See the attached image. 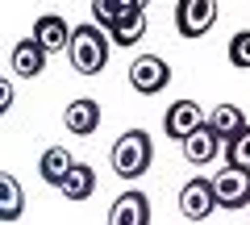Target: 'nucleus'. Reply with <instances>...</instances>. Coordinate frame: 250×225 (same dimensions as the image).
Returning <instances> with one entry per match:
<instances>
[{"label": "nucleus", "mask_w": 250, "mask_h": 225, "mask_svg": "<svg viewBox=\"0 0 250 225\" xmlns=\"http://www.w3.org/2000/svg\"><path fill=\"white\" fill-rule=\"evenodd\" d=\"M229 63L238 67V71H250V29H238V34L229 38Z\"/></svg>", "instance_id": "19"}, {"label": "nucleus", "mask_w": 250, "mask_h": 225, "mask_svg": "<svg viewBox=\"0 0 250 225\" xmlns=\"http://www.w3.org/2000/svg\"><path fill=\"white\" fill-rule=\"evenodd\" d=\"M59 192L71 200V205H83V200L96 192V171H92L88 163H75L71 171H67V180H62V188H59Z\"/></svg>", "instance_id": "16"}, {"label": "nucleus", "mask_w": 250, "mask_h": 225, "mask_svg": "<svg viewBox=\"0 0 250 225\" xmlns=\"http://www.w3.org/2000/svg\"><path fill=\"white\" fill-rule=\"evenodd\" d=\"M213 208H217L213 180H188L184 188H179V213H184L188 221H205V217H213Z\"/></svg>", "instance_id": "8"}, {"label": "nucleus", "mask_w": 250, "mask_h": 225, "mask_svg": "<svg viewBox=\"0 0 250 225\" xmlns=\"http://www.w3.org/2000/svg\"><path fill=\"white\" fill-rule=\"evenodd\" d=\"M142 34H146V4H138V0H121V17H117L113 29H108L113 46H138Z\"/></svg>", "instance_id": "9"}, {"label": "nucleus", "mask_w": 250, "mask_h": 225, "mask_svg": "<svg viewBox=\"0 0 250 225\" xmlns=\"http://www.w3.org/2000/svg\"><path fill=\"white\" fill-rule=\"evenodd\" d=\"M117 17H121V0H92V25H100L108 34Z\"/></svg>", "instance_id": "20"}, {"label": "nucleus", "mask_w": 250, "mask_h": 225, "mask_svg": "<svg viewBox=\"0 0 250 225\" xmlns=\"http://www.w3.org/2000/svg\"><path fill=\"white\" fill-rule=\"evenodd\" d=\"M213 25H217V4H213V0H179V4H175V29H179V38L196 42V38H205Z\"/></svg>", "instance_id": "4"}, {"label": "nucleus", "mask_w": 250, "mask_h": 225, "mask_svg": "<svg viewBox=\"0 0 250 225\" xmlns=\"http://www.w3.org/2000/svg\"><path fill=\"white\" fill-rule=\"evenodd\" d=\"M108 54H113V38L100 25H75L71 29V46H67V59L80 75H100L108 67Z\"/></svg>", "instance_id": "1"}, {"label": "nucleus", "mask_w": 250, "mask_h": 225, "mask_svg": "<svg viewBox=\"0 0 250 225\" xmlns=\"http://www.w3.org/2000/svg\"><path fill=\"white\" fill-rule=\"evenodd\" d=\"M205 117L208 113H200L196 100H175V104H167V113H163V134H167L171 142H188L196 129H205Z\"/></svg>", "instance_id": "6"}, {"label": "nucleus", "mask_w": 250, "mask_h": 225, "mask_svg": "<svg viewBox=\"0 0 250 225\" xmlns=\"http://www.w3.org/2000/svg\"><path fill=\"white\" fill-rule=\"evenodd\" d=\"M62 125H67V134H75V138H92L100 129V104L92 96L71 100V104L62 108Z\"/></svg>", "instance_id": "10"}, {"label": "nucleus", "mask_w": 250, "mask_h": 225, "mask_svg": "<svg viewBox=\"0 0 250 225\" xmlns=\"http://www.w3.org/2000/svg\"><path fill=\"white\" fill-rule=\"evenodd\" d=\"M225 167H242V171H250V129L246 134H238L233 142H225Z\"/></svg>", "instance_id": "18"}, {"label": "nucleus", "mask_w": 250, "mask_h": 225, "mask_svg": "<svg viewBox=\"0 0 250 225\" xmlns=\"http://www.w3.org/2000/svg\"><path fill=\"white\" fill-rule=\"evenodd\" d=\"M205 125L213 129L221 142H233L238 134H246V129H250V121H246V113H242L238 104H217L213 113L205 117Z\"/></svg>", "instance_id": "13"}, {"label": "nucleus", "mask_w": 250, "mask_h": 225, "mask_svg": "<svg viewBox=\"0 0 250 225\" xmlns=\"http://www.w3.org/2000/svg\"><path fill=\"white\" fill-rule=\"evenodd\" d=\"M46 59H50V54L42 50V46L34 42V34L29 38H21L17 46H13V75H21V80H38V75L46 71Z\"/></svg>", "instance_id": "12"}, {"label": "nucleus", "mask_w": 250, "mask_h": 225, "mask_svg": "<svg viewBox=\"0 0 250 225\" xmlns=\"http://www.w3.org/2000/svg\"><path fill=\"white\" fill-rule=\"evenodd\" d=\"M13 100H17V88H13V80H0V117L13 108Z\"/></svg>", "instance_id": "21"}, {"label": "nucleus", "mask_w": 250, "mask_h": 225, "mask_svg": "<svg viewBox=\"0 0 250 225\" xmlns=\"http://www.w3.org/2000/svg\"><path fill=\"white\" fill-rule=\"evenodd\" d=\"M154 163V142L146 129H125L113 142V171L121 180H142Z\"/></svg>", "instance_id": "2"}, {"label": "nucleus", "mask_w": 250, "mask_h": 225, "mask_svg": "<svg viewBox=\"0 0 250 225\" xmlns=\"http://www.w3.org/2000/svg\"><path fill=\"white\" fill-rule=\"evenodd\" d=\"M75 167V159H71V150L67 146H46L42 150V159H38V175H42L50 188H62V180H67V171Z\"/></svg>", "instance_id": "15"}, {"label": "nucleus", "mask_w": 250, "mask_h": 225, "mask_svg": "<svg viewBox=\"0 0 250 225\" xmlns=\"http://www.w3.org/2000/svg\"><path fill=\"white\" fill-rule=\"evenodd\" d=\"M167 83H171V63L163 54H138L129 63V88L138 96H159Z\"/></svg>", "instance_id": "3"}, {"label": "nucleus", "mask_w": 250, "mask_h": 225, "mask_svg": "<svg viewBox=\"0 0 250 225\" xmlns=\"http://www.w3.org/2000/svg\"><path fill=\"white\" fill-rule=\"evenodd\" d=\"M221 150H225V142H221V138H217L208 125H205V129H196V134L184 142V159L192 163V167H208V163H213Z\"/></svg>", "instance_id": "14"}, {"label": "nucleus", "mask_w": 250, "mask_h": 225, "mask_svg": "<svg viewBox=\"0 0 250 225\" xmlns=\"http://www.w3.org/2000/svg\"><path fill=\"white\" fill-rule=\"evenodd\" d=\"M108 225H150V196L142 188H129L108 205Z\"/></svg>", "instance_id": "7"}, {"label": "nucleus", "mask_w": 250, "mask_h": 225, "mask_svg": "<svg viewBox=\"0 0 250 225\" xmlns=\"http://www.w3.org/2000/svg\"><path fill=\"white\" fill-rule=\"evenodd\" d=\"M34 42L42 46L46 54L67 50V46H71V29H67V17H59V13H42V17L34 21Z\"/></svg>", "instance_id": "11"}, {"label": "nucleus", "mask_w": 250, "mask_h": 225, "mask_svg": "<svg viewBox=\"0 0 250 225\" xmlns=\"http://www.w3.org/2000/svg\"><path fill=\"white\" fill-rule=\"evenodd\" d=\"M25 213V192L9 171H0V221H17Z\"/></svg>", "instance_id": "17"}, {"label": "nucleus", "mask_w": 250, "mask_h": 225, "mask_svg": "<svg viewBox=\"0 0 250 225\" xmlns=\"http://www.w3.org/2000/svg\"><path fill=\"white\" fill-rule=\"evenodd\" d=\"M213 196H217V208H229V213L246 208L250 205V171H242V167H221V171L213 175Z\"/></svg>", "instance_id": "5"}]
</instances>
